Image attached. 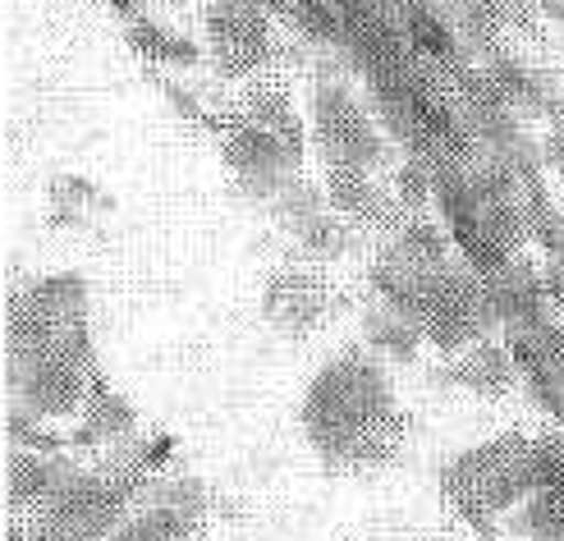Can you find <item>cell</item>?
<instances>
[{
	"instance_id": "cell-1",
	"label": "cell",
	"mask_w": 564,
	"mask_h": 541,
	"mask_svg": "<svg viewBox=\"0 0 564 541\" xmlns=\"http://www.w3.org/2000/svg\"><path fill=\"white\" fill-rule=\"evenodd\" d=\"M368 404H381V377L372 367L340 363L326 377H317L313 400H307V426L313 441L340 454H358L372 445L381 418H368Z\"/></svg>"
},
{
	"instance_id": "cell-2",
	"label": "cell",
	"mask_w": 564,
	"mask_h": 541,
	"mask_svg": "<svg viewBox=\"0 0 564 541\" xmlns=\"http://www.w3.org/2000/svg\"><path fill=\"white\" fill-rule=\"evenodd\" d=\"M528 454H532V445H523L519 436H505L482 450L459 454V459L445 468L449 500H459L468 515H491V509H505L510 500H519L523 491H538L532 487Z\"/></svg>"
},
{
	"instance_id": "cell-3",
	"label": "cell",
	"mask_w": 564,
	"mask_h": 541,
	"mask_svg": "<svg viewBox=\"0 0 564 541\" xmlns=\"http://www.w3.org/2000/svg\"><path fill=\"white\" fill-rule=\"evenodd\" d=\"M267 317L290 335L313 331L326 317V284L307 271H280L267 284Z\"/></svg>"
},
{
	"instance_id": "cell-4",
	"label": "cell",
	"mask_w": 564,
	"mask_h": 541,
	"mask_svg": "<svg viewBox=\"0 0 564 541\" xmlns=\"http://www.w3.org/2000/svg\"><path fill=\"white\" fill-rule=\"evenodd\" d=\"M78 358H83V345L65 349V339H61V349H55L51 358L28 367V386H23L28 404H33L37 413H46V418H65L78 404V394H83Z\"/></svg>"
},
{
	"instance_id": "cell-5",
	"label": "cell",
	"mask_w": 564,
	"mask_h": 541,
	"mask_svg": "<svg viewBox=\"0 0 564 541\" xmlns=\"http://www.w3.org/2000/svg\"><path fill=\"white\" fill-rule=\"evenodd\" d=\"M330 197L358 220H386V193L358 165H330Z\"/></svg>"
},
{
	"instance_id": "cell-6",
	"label": "cell",
	"mask_w": 564,
	"mask_h": 541,
	"mask_svg": "<svg viewBox=\"0 0 564 541\" xmlns=\"http://www.w3.org/2000/svg\"><path fill=\"white\" fill-rule=\"evenodd\" d=\"M455 377H459V386H468L477 394H505L510 390L514 367H510V354H505L500 345H473Z\"/></svg>"
},
{
	"instance_id": "cell-7",
	"label": "cell",
	"mask_w": 564,
	"mask_h": 541,
	"mask_svg": "<svg viewBox=\"0 0 564 541\" xmlns=\"http://www.w3.org/2000/svg\"><path fill=\"white\" fill-rule=\"evenodd\" d=\"M65 473H61V464H46V459H37V454H19L14 459V468H10V487H14V500L23 505V500H55L61 496V487H65Z\"/></svg>"
},
{
	"instance_id": "cell-8",
	"label": "cell",
	"mask_w": 564,
	"mask_h": 541,
	"mask_svg": "<svg viewBox=\"0 0 564 541\" xmlns=\"http://www.w3.org/2000/svg\"><path fill=\"white\" fill-rule=\"evenodd\" d=\"M542 284H532L528 267H514V271H505L496 284H491V307L500 312V317H510V322H532V312H538L542 303Z\"/></svg>"
},
{
	"instance_id": "cell-9",
	"label": "cell",
	"mask_w": 564,
	"mask_h": 541,
	"mask_svg": "<svg viewBox=\"0 0 564 541\" xmlns=\"http://www.w3.org/2000/svg\"><path fill=\"white\" fill-rule=\"evenodd\" d=\"M83 299H88V290H83L78 275H46V280H37L33 290H28V303H37L42 312H51L55 322L78 317Z\"/></svg>"
},
{
	"instance_id": "cell-10",
	"label": "cell",
	"mask_w": 564,
	"mask_h": 541,
	"mask_svg": "<svg viewBox=\"0 0 564 541\" xmlns=\"http://www.w3.org/2000/svg\"><path fill=\"white\" fill-rule=\"evenodd\" d=\"M368 335H372V345H381L386 354H394L400 363H409L417 354V326L409 322V312H400V307H390V312H381V317H372Z\"/></svg>"
},
{
	"instance_id": "cell-11",
	"label": "cell",
	"mask_w": 564,
	"mask_h": 541,
	"mask_svg": "<svg viewBox=\"0 0 564 541\" xmlns=\"http://www.w3.org/2000/svg\"><path fill=\"white\" fill-rule=\"evenodd\" d=\"M129 42L138 46V51H148V55H161V61H197V46L193 42H184V37H171V33H161L156 23H129Z\"/></svg>"
},
{
	"instance_id": "cell-12",
	"label": "cell",
	"mask_w": 564,
	"mask_h": 541,
	"mask_svg": "<svg viewBox=\"0 0 564 541\" xmlns=\"http://www.w3.org/2000/svg\"><path fill=\"white\" fill-rule=\"evenodd\" d=\"M528 464H532V487L564 496V441L560 436H546V441L532 445Z\"/></svg>"
},
{
	"instance_id": "cell-13",
	"label": "cell",
	"mask_w": 564,
	"mask_h": 541,
	"mask_svg": "<svg viewBox=\"0 0 564 541\" xmlns=\"http://www.w3.org/2000/svg\"><path fill=\"white\" fill-rule=\"evenodd\" d=\"M275 216L303 230L307 220L322 216V188H313V184H285V188H280V197H275Z\"/></svg>"
},
{
	"instance_id": "cell-14",
	"label": "cell",
	"mask_w": 564,
	"mask_h": 541,
	"mask_svg": "<svg viewBox=\"0 0 564 541\" xmlns=\"http://www.w3.org/2000/svg\"><path fill=\"white\" fill-rule=\"evenodd\" d=\"M299 235H303V248L317 252V258H340V252L349 248V230H345L340 220H326V216L307 220Z\"/></svg>"
},
{
	"instance_id": "cell-15",
	"label": "cell",
	"mask_w": 564,
	"mask_h": 541,
	"mask_svg": "<svg viewBox=\"0 0 564 541\" xmlns=\"http://www.w3.org/2000/svg\"><path fill=\"white\" fill-rule=\"evenodd\" d=\"M400 252L413 267H432V262L445 258V235L436 230V225H409L404 239H400Z\"/></svg>"
},
{
	"instance_id": "cell-16",
	"label": "cell",
	"mask_w": 564,
	"mask_h": 541,
	"mask_svg": "<svg viewBox=\"0 0 564 541\" xmlns=\"http://www.w3.org/2000/svg\"><path fill=\"white\" fill-rule=\"evenodd\" d=\"M124 426H129V409L101 386V390L93 394V432L106 436V432H124Z\"/></svg>"
},
{
	"instance_id": "cell-17",
	"label": "cell",
	"mask_w": 564,
	"mask_h": 541,
	"mask_svg": "<svg viewBox=\"0 0 564 541\" xmlns=\"http://www.w3.org/2000/svg\"><path fill=\"white\" fill-rule=\"evenodd\" d=\"M394 188H400V197L409 207H422L432 197V175H427V165H417V161H409V165H400V175H394Z\"/></svg>"
},
{
	"instance_id": "cell-18",
	"label": "cell",
	"mask_w": 564,
	"mask_h": 541,
	"mask_svg": "<svg viewBox=\"0 0 564 541\" xmlns=\"http://www.w3.org/2000/svg\"><path fill=\"white\" fill-rule=\"evenodd\" d=\"M303 14V28H307V33H322V37H335V14H330V6H322V0H303V6H299Z\"/></svg>"
},
{
	"instance_id": "cell-19",
	"label": "cell",
	"mask_w": 564,
	"mask_h": 541,
	"mask_svg": "<svg viewBox=\"0 0 564 541\" xmlns=\"http://www.w3.org/2000/svg\"><path fill=\"white\" fill-rule=\"evenodd\" d=\"M542 290H546V299H551L555 307H564V258L546 267V280H542Z\"/></svg>"
},
{
	"instance_id": "cell-20",
	"label": "cell",
	"mask_w": 564,
	"mask_h": 541,
	"mask_svg": "<svg viewBox=\"0 0 564 541\" xmlns=\"http://www.w3.org/2000/svg\"><path fill=\"white\" fill-rule=\"evenodd\" d=\"M417 37L427 42V46H436V51H445V46H449V42H445V33H441L436 23H427V19H417Z\"/></svg>"
},
{
	"instance_id": "cell-21",
	"label": "cell",
	"mask_w": 564,
	"mask_h": 541,
	"mask_svg": "<svg viewBox=\"0 0 564 541\" xmlns=\"http://www.w3.org/2000/svg\"><path fill=\"white\" fill-rule=\"evenodd\" d=\"M560 10H564V6H560Z\"/></svg>"
}]
</instances>
